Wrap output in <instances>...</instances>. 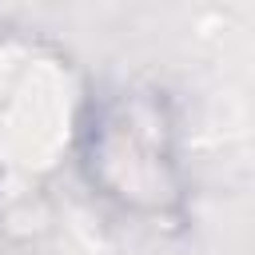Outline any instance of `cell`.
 <instances>
[{"instance_id":"obj_1","label":"cell","mask_w":255,"mask_h":255,"mask_svg":"<svg viewBox=\"0 0 255 255\" xmlns=\"http://www.w3.org/2000/svg\"><path fill=\"white\" fill-rule=\"evenodd\" d=\"M80 167L96 195L139 219H179L187 175L171 100L155 84H112L80 116Z\"/></svg>"}]
</instances>
